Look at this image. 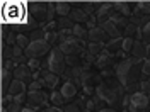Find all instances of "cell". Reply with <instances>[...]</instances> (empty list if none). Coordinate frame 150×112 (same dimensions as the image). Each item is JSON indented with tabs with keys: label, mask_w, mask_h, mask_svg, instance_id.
I'll use <instances>...</instances> for the list:
<instances>
[{
	"label": "cell",
	"mask_w": 150,
	"mask_h": 112,
	"mask_svg": "<svg viewBox=\"0 0 150 112\" xmlns=\"http://www.w3.org/2000/svg\"><path fill=\"white\" fill-rule=\"evenodd\" d=\"M65 112H82V107L79 104H67L65 105Z\"/></svg>",
	"instance_id": "34"
},
{
	"label": "cell",
	"mask_w": 150,
	"mask_h": 112,
	"mask_svg": "<svg viewBox=\"0 0 150 112\" xmlns=\"http://www.w3.org/2000/svg\"><path fill=\"white\" fill-rule=\"evenodd\" d=\"M43 112H48V111H43Z\"/></svg>",
	"instance_id": "43"
},
{
	"label": "cell",
	"mask_w": 150,
	"mask_h": 112,
	"mask_svg": "<svg viewBox=\"0 0 150 112\" xmlns=\"http://www.w3.org/2000/svg\"><path fill=\"white\" fill-rule=\"evenodd\" d=\"M46 111L48 112H65V111H62V107H53V105L46 107Z\"/></svg>",
	"instance_id": "38"
},
{
	"label": "cell",
	"mask_w": 150,
	"mask_h": 112,
	"mask_svg": "<svg viewBox=\"0 0 150 112\" xmlns=\"http://www.w3.org/2000/svg\"><path fill=\"white\" fill-rule=\"evenodd\" d=\"M142 66L143 63L140 60H133V58H126L114 65L116 78L128 93H133V87H140V76L143 75Z\"/></svg>",
	"instance_id": "1"
},
{
	"label": "cell",
	"mask_w": 150,
	"mask_h": 112,
	"mask_svg": "<svg viewBox=\"0 0 150 112\" xmlns=\"http://www.w3.org/2000/svg\"><path fill=\"white\" fill-rule=\"evenodd\" d=\"M130 112H150V97L143 92H133L130 93V104H128Z\"/></svg>",
	"instance_id": "5"
},
{
	"label": "cell",
	"mask_w": 150,
	"mask_h": 112,
	"mask_svg": "<svg viewBox=\"0 0 150 112\" xmlns=\"http://www.w3.org/2000/svg\"><path fill=\"white\" fill-rule=\"evenodd\" d=\"M65 97L62 95L60 90H53V92L50 93V104L53 105V107H62V105H65Z\"/></svg>",
	"instance_id": "21"
},
{
	"label": "cell",
	"mask_w": 150,
	"mask_h": 112,
	"mask_svg": "<svg viewBox=\"0 0 150 112\" xmlns=\"http://www.w3.org/2000/svg\"><path fill=\"white\" fill-rule=\"evenodd\" d=\"M104 44H101V43H91L89 46H87V53L91 56H94V55H101L104 51Z\"/></svg>",
	"instance_id": "28"
},
{
	"label": "cell",
	"mask_w": 150,
	"mask_h": 112,
	"mask_svg": "<svg viewBox=\"0 0 150 112\" xmlns=\"http://www.w3.org/2000/svg\"><path fill=\"white\" fill-rule=\"evenodd\" d=\"M60 92L65 97V100H72V99H75V95H77V85H75L74 80H65L63 85L60 87Z\"/></svg>",
	"instance_id": "13"
},
{
	"label": "cell",
	"mask_w": 150,
	"mask_h": 112,
	"mask_svg": "<svg viewBox=\"0 0 150 112\" xmlns=\"http://www.w3.org/2000/svg\"><path fill=\"white\" fill-rule=\"evenodd\" d=\"M68 19H72L75 24H82V22H87L89 15L85 14V10H84V9H74L72 12H70Z\"/></svg>",
	"instance_id": "20"
},
{
	"label": "cell",
	"mask_w": 150,
	"mask_h": 112,
	"mask_svg": "<svg viewBox=\"0 0 150 112\" xmlns=\"http://www.w3.org/2000/svg\"><path fill=\"white\" fill-rule=\"evenodd\" d=\"M72 34H74L75 37H79L80 41H84L85 37H89V31H85L82 24H75L74 29H72Z\"/></svg>",
	"instance_id": "26"
},
{
	"label": "cell",
	"mask_w": 150,
	"mask_h": 112,
	"mask_svg": "<svg viewBox=\"0 0 150 112\" xmlns=\"http://www.w3.org/2000/svg\"><path fill=\"white\" fill-rule=\"evenodd\" d=\"M43 39L46 41L48 44H53L56 39H60V34L55 31H43Z\"/></svg>",
	"instance_id": "29"
},
{
	"label": "cell",
	"mask_w": 150,
	"mask_h": 112,
	"mask_svg": "<svg viewBox=\"0 0 150 112\" xmlns=\"http://www.w3.org/2000/svg\"><path fill=\"white\" fill-rule=\"evenodd\" d=\"M97 112H116V111H114L112 107H108V109H106V107H103V109H99Z\"/></svg>",
	"instance_id": "40"
},
{
	"label": "cell",
	"mask_w": 150,
	"mask_h": 112,
	"mask_svg": "<svg viewBox=\"0 0 150 112\" xmlns=\"http://www.w3.org/2000/svg\"><path fill=\"white\" fill-rule=\"evenodd\" d=\"M41 78H43V82H45V87L51 88V92L56 88V85H58V82H60V76L55 75V73H51V71H45Z\"/></svg>",
	"instance_id": "18"
},
{
	"label": "cell",
	"mask_w": 150,
	"mask_h": 112,
	"mask_svg": "<svg viewBox=\"0 0 150 112\" xmlns=\"http://www.w3.org/2000/svg\"><path fill=\"white\" fill-rule=\"evenodd\" d=\"M65 63H67V58L63 55V51L56 46L50 51L48 55V60H46V66H48V71L55 75H60L65 71Z\"/></svg>",
	"instance_id": "4"
},
{
	"label": "cell",
	"mask_w": 150,
	"mask_h": 112,
	"mask_svg": "<svg viewBox=\"0 0 150 112\" xmlns=\"http://www.w3.org/2000/svg\"><path fill=\"white\" fill-rule=\"evenodd\" d=\"M131 55L135 60H147V46H145V43H142V41H137L135 43V48H133V51H131Z\"/></svg>",
	"instance_id": "19"
},
{
	"label": "cell",
	"mask_w": 150,
	"mask_h": 112,
	"mask_svg": "<svg viewBox=\"0 0 150 112\" xmlns=\"http://www.w3.org/2000/svg\"><path fill=\"white\" fill-rule=\"evenodd\" d=\"M111 53L109 51H103L101 55L97 56V61H96V65L99 66V68H104V66H108L109 63H111Z\"/></svg>",
	"instance_id": "25"
},
{
	"label": "cell",
	"mask_w": 150,
	"mask_h": 112,
	"mask_svg": "<svg viewBox=\"0 0 150 112\" xmlns=\"http://www.w3.org/2000/svg\"><path fill=\"white\" fill-rule=\"evenodd\" d=\"M26 99H28V95H26V93H21V95H16V97H14V102H17V104H21V105H22Z\"/></svg>",
	"instance_id": "37"
},
{
	"label": "cell",
	"mask_w": 150,
	"mask_h": 112,
	"mask_svg": "<svg viewBox=\"0 0 150 112\" xmlns=\"http://www.w3.org/2000/svg\"><path fill=\"white\" fill-rule=\"evenodd\" d=\"M135 43H137V41H135V39H133V37H123V41H121V49L123 51H125V53H131V51H133V48H135Z\"/></svg>",
	"instance_id": "27"
},
{
	"label": "cell",
	"mask_w": 150,
	"mask_h": 112,
	"mask_svg": "<svg viewBox=\"0 0 150 112\" xmlns=\"http://www.w3.org/2000/svg\"><path fill=\"white\" fill-rule=\"evenodd\" d=\"M85 7H84V10H85V14H89L91 10H94V7H92V4H84Z\"/></svg>",
	"instance_id": "39"
},
{
	"label": "cell",
	"mask_w": 150,
	"mask_h": 112,
	"mask_svg": "<svg viewBox=\"0 0 150 112\" xmlns=\"http://www.w3.org/2000/svg\"><path fill=\"white\" fill-rule=\"evenodd\" d=\"M121 112H130V111H128V109H123V111Z\"/></svg>",
	"instance_id": "42"
},
{
	"label": "cell",
	"mask_w": 150,
	"mask_h": 112,
	"mask_svg": "<svg viewBox=\"0 0 150 112\" xmlns=\"http://www.w3.org/2000/svg\"><path fill=\"white\" fill-rule=\"evenodd\" d=\"M101 27L104 29V32L111 37V39H120V36H121V29L118 27L112 20H108V22L101 24Z\"/></svg>",
	"instance_id": "16"
},
{
	"label": "cell",
	"mask_w": 150,
	"mask_h": 112,
	"mask_svg": "<svg viewBox=\"0 0 150 112\" xmlns=\"http://www.w3.org/2000/svg\"><path fill=\"white\" fill-rule=\"evenodd\" d=\"M60 49L63 51L65 56H75L80 55L84 49V43L72 34V31H60Z\"/></svg>",
	"instance_id": "3"
},
{
	"label": "cell",
	"mask_w": 150,
	"mask_h": 112,
	"mask_svg": "<svg viewBox=\"0 0 150 112\" xmlns=\"http://www.w3.org/2000/svg\"><path fill=\"white\" fill-rule=\"evenodd\" d=\"M5 17L10 22H22L26 19V9L21 4H10L5 7Z\"/></svg>",
	"instance_id": "8"
},
{
	"label": "cell",
	"mask_w": 150,
	"mask_h": 112,
	"mask_svg": "<svg viewBox=\"0 0 150 112\" xmlns=\"http://www.w3.org/2000/svg\"><path fill=\"white\" fill-rule=\"evenodd\" d=\"M12 75H14V78H17V80L24 82V83L34 80V73H33V70H31L28 65H17L16 68H14Z\"/></svg>",
	"instance_id": "10"
},
{
	"label": "cell",
	"mask_w": 150,
	"mask_h": 112,
	"mask_svg": "<svg viewBox=\"0 0 150 112\" xmlns=\"http://www.w3.org/2000/svg\"><path fill=\"white\" fill-rule=\"evenodd\" d=\"M137 31L140 32V29L137 27L135 24H128V27H126V34H128V37H133V34H135Z\"/></svg>",
	"instance_id": "36"
},
{
	"label": "cell",
	"mask_w": 150,
	"mask_h": 112,
	"mask_svg": "<svg viewBox=\"0 0 150 112\" xmlns=\"http://www.w3.org/2000/svg\"><path fill=\"white\" fill-rule=\"evenodd\" d=\"M16 44H17L21 49H26V48L31 44V41H29L28 36H24V34H17V36H16Z\"/></svg>",
	"instance_id": "30"
},
{
	"label": "cell",
	"mask_w": 150,
	"mask_h": 112,
	"mask_svg": "<svg viewBox=\"0 0 150 112\" xmlns=\"http://www.w3.org/2000/svg\"><path fill=\"white\" fill-rule=\"evenodd\" d=\"M28 66L33 70V71H36V70L41 68V61H39L38 58H33V60H29V61H28Z\"/></svg>",
	"instance_id": "33"
},
{
	"label": "cell",
	"mask_w": 150,
	"mask_h": 112,
	"mask_svg": "<svg viewBox=\"0 0 150 112\" xmlns=\"http://www.w3.org/2000/svg\"><path fill=\"white\" fill-rule=\"evenodd\" d=\"M142 73L145 75V76H149V78H150V60H145V61H143V66H142Z\"/></svg>",
	"instance_id": "35"
},
{
	"label": "cell",
	"mask_w": 150,
	"mask_h": 112,
	"mask_svg": "<svg viewBox=\"0 0 150 112\" xmlns=\"http://www.w3.org/2000/svg\"><path fill=\"white\" fill-rule=\"evenodd\" d=\"M74 26H75V22L74 20H72V19H60V20H58V27L62 29V31H63V29H67V27H70V29H74Z\"/></svg>",
	"instance_id": "32"
},
{
	"label": "cell",
	"mask_w": 150,
	"mask_h": 112,
	"mask_svg": "<svg viewBox=\"0 0 150 112\" xmlns=\"http://www.w3.org/2000/svg\"><path fill=\"white\" fill-rule=\"evenodd\" d=\"M138 41L147 43V46L150 44V20H147V22L140 27V32H138Z\"/></svg>",
	"instance_id": "23"
},
{
	"label": "cell",
	"mask_w": 150,
	"mask_h": 112,
	"mask_svg": "<svg viewBox=\"0 0 150 112\" xmlns=\"http://www.w3.org/2000/svg\"><path fill=\"white\" fill-rule=\"evenodd\" d=\"M80 85H82V88H84V93L85 95H92L96 92V88H97V80H96V76L92 73H89V71H85L82 75V80H80Z\"/></svg>",
	"instance_id": "11"
},
{
	"label": "cell",
	"mask_w": 150,
	"mask_h": 112,
	"mask_svg": "<svg viewBox=\"0 0 150 112\" xmlns=\"http://www.w3.org/2000/svg\"><path fill=\"white\" fill-rule=\"evenodd\" d=\"M26 87H28V85L24 83V82H21V80H17V78H14V80L10 82L9 90H7V92H9L12 97H16V95H21V93H26Z\"/></svg>",
	"instance_id": "17"
},
{
	"label": "cell",
	"mask_w": 150,
	"mask_h": 112,
	"mask_svg": "<svg viewBox=\"0 0 150 112\" xmlns=\"http://www.w3.org/2000/svg\"><path fill=\"white\" fill-rule=\"evenodd\" d=\"M72 10L74 9L70 7L68 2H58V4H56V14H58L60 17H67V15H70Z\"/></svg>",
	"instance_id": "24"
},
{
	"label": "cell",
	"mask_w": 150,
	"mask_h": 112,
	"mask_svg": "<svg viewBox=\"0 0 150 112\" xmlns=\"http://www.w3.org/2000/svg\"><path fill=\"white\" fill-rule=\"evenodd\" d=\"M28 104L29 109L36 111L39 107H50V95H46L45 92L38 90V92H28Z\"/></svg>",
	"instance_id": "7"
},
{
	"label": "cell",
	"mask_w": 150,
	"mask_h": 112,
	"mask_svg": "<svg viewBox=\"0 0 150 112\" xmlns=\"http://www.w3.org/2000/svg\"><path fill=\"white\" fill-rule=\"evenodd\" d=\"M48 51H50V44L45 39H31V44L24 49V55L29 60H33V58H39V56L46 55Z\"/></svg>",
	"instance_id": "6"
},
{
	"label": "cell",
	"mask_w": 150,
	"mask_h": 112,
	"mask_svg": "<svg viewBox=\"0 0 150 112\" xmlns=\"http://www.w3.org/2000/svg\"><path fill=\"white\" fill-rule=\"evenodd\" d=\"M114 4H111V2H106V4H103L101 7H99V10H97V14H96V20L99 22V24H104V22H108V20H111L112 17H114Z\"/></svg>",
	"instance_id": "9"
},
{
	"label": "cell",
	"mask_w": 150,
	"mask_h": 112,
	"mask_svg": "<svg viewBox=\"0 0 150 112\" xmlns=\"http://www.w3.org/2000/svg\"><path fill=\"white\" fill-rule=\"evenodd\" d=\"M31 14L39 22L46 20L48 19V4H31Z\"/></svg>",
	"instance_id": "12"
},
{
	"label": "cell",
	"mask_w": 150,
	"mask_h": 112,
	"mask_svg": "<svg viewBox=\"0 0 150 112\" xmlns=\"http://www.w3.org/2000/svg\"><path fill=\"white\" fill-rule=\"evenodd\" d=\"M131 5H133V4H130V2H114V9L118 10V12H121L123 17L133 14V7H131Z\"/></svg>",
	"instance_id": "22"
},
{
	"label": "cell",
	"mask_w": 150,
	"mask_h": 112,
	"mask_svg": "<svg viewBox=\"0 0 150 112\" xmlns=\"http://www.w3.org/2000/svg\"><path fill=\"white\" fill-rule=\"evenodd\" d=\"M133 15L137 19H145L150 15V2H137L133 4Z\"/></svg>",
	"instance_id": "14"
},
{
	"label": "cell",
	"mask_w": 150,
	"mask_h": 112,
	"mask_svg": "<svg viewBox=\"0 0 150 112\" xmlns=\"http://www.w3.org/2000/svg\"><path fill=\"white\" fill-rule=\"evenodd\" d=\"M22 112H36V111H33V109H29V107H24V109H22Z\"/></svg>",
	"instance_id": "41"
},
{
	"label": "cell",
	"mask_w": 150,
	"mask_h": 112,
	"mask_svg": "<svg viewBox=\"0 0 150 112\" xmlns=\"http://www.w3.org/2000/svg\"><path fill=\"white\" fill-rule=\"evenodd\" d=\"M96 97L101 99L104 104L114 107V105H118L120 102L123 104L121 99H125V87L120 82H114V83H111V82L99 83L97 88H96Z\"/></svg>",
	"instance_id": "2"
},
{
	"label": "cell",
	"mask_w": 150,
	"mask_h": 112,
	"mask_svg": "<svg viewBox=\"0 0 150 112\" xmlns=\"http://www.w3.org/2000/svg\"><path fill=\"white\" fill-rule=\"evenodd\" d=\"M108 34L104 32V29L103 27H92V29H89V39H91V43H101V44H104L106 41H108Z\"/></svg>",
	"instance_id": "15"
},
{
	"label": "cell",
	"mask_w": 150,
	"mask_h": 112,
	"mask_svg": "<svg viewBox=\"0 0 150 112\" xmlns=\"http://www.w3.org/2000/svg\"><path fill=\"white\" fill-rule=\"evenodd\" d=\"M45 87V82H43V78H38V80H33L31 85H29V92H38V90H41Z\"/></svg>",
	"instance_id": "31"
}]
</instances>
